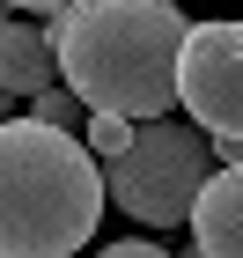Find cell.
Returning a JSON list of instances; mask_svg holds the SVG:
<instances>
[{"label":"cell","instance_id":"cell-10","mask_svg":"<svg viewBox=\"0 0 243 258\" xmlns=\"http://www.w3.org/2000/svg\"><path fill=\"white\" fill-rule=\"evenodd\" d=\"M8 8H30V15H66L74 0H8Z\"/></svg>","mask_w":243,"mask_h":258},{"label":"cell","instance_id":"cell-8","mask_svg":"<svg viewBox=\"0 0 243 258\" xmlns=\"http://www.w3.org/2000/svg\"><path fill=\"white\" fill-rule=\"evenodd\" d=\"M30 118H44V125H59V133H74V125H89V103H81L74 89L59 81V89H44V96H37V111H30Z\"/></svg>","mask_w":243,"mask_h":258},{"label":"cell","instance_id":"cell-4","mask_svg":"<svg viewBox=\"0 0 243 258\" xmlns=\"http://www.w3.org/2000/svg\"><path fill=\"white\" fill-rule=\"evenodd\" d=\"M184 111L206 140H243V22H192Z\"/></svg>","mask_w":243,"mask_h":258},{"label":"cell","instance_id":"cell-3","mask_svg":"<svg viewBox=\"0 0 243 258\" xmlns=\"http://www.w3.org/2000/svg\"><path fill=\"white\" fill-rule=\"evenodd\" d=\"M206 184H214V170H206V133L199 125H177V118L140 125L133 148L111 162V199H118L133 221H147V229L192 221V207H199Z\"/></svg>","mask_w":243,"mask_h":258},{"label":"cell","instance_id":"cell-1","mask_svg":"<svg viewBox=\"0 0 243 258\" xmlns=\"http://www.w3.org/2000/svg\"><path fill=\"white\" fill-rule=\"evenodd\" d=\"M59 81L89 111H118L133 125H155L170 103H184V22L177 0H74L52 15Z\"/></svg>","mask_w":243,"mask_h":258},{"label":"cell","instance_id":"cell-11","mask_svg":"<svg viewBox=\"0 0 243 258\" xmlns=\"http://www.w3.org/2000/svg\"><path fill=\"white\" fill-rule=\"evenodd\" d=\"M184 258H206V251H199V243H192V251H184Z\"/></svg>","mask_w":243,"mask_h":258},{"label":"cell","instance_id":"cell-9","mask_svg":"<svg viewBox=\"0 0 243 258\" xmlns=\"http://www.w3.org/2000/svg\"><path fill=\"white\" fill-rule=\"evenodd\" d=\"M96 258H177V251H162V243H140V236H125V243H103Z\"/></svg>","mask_w":243,"mask_h":258},{"label":"cell","instance_id":"cell-2","mask_svg":"<svg viewBox=\"0 0 243 258\" xmlns=\"http://www.w3.org/2000/svg\"><path fill=\"white\" fill-rule=\"evenodd\" d=\"M111 170H96V148L44 118L0 125V251L8 258H74L96 236Z\"/></svg>","mask_w":243,"mask_h":258},{"label":"cell","instance_id":"cell-6","mask_svg":"<svg viewBox=\"0 0 243 258\" xmlns=\"http://www.w3.org/2000/svg\"><path fill=\"white\" fill-rule=\"evenodd\" d=\"M0 89H8V96H30V103H37L44 89H59V52H52V37H37L30 22H8V30H0Z\"/></svg>","mask_w":243,"mask_h":258},{"label":"cell","instance_id":"cell-5","mask_svg":"<svg viewBox=\"0 0 243 258\" xmlns=\"http://www.w3.org/2000/svg\"><path fill=\"white\" fill-rule=\"evenodd\" d=\"M192 236L206 258H243V162L214 170V184L192 207Z\"/></svg>","mask_w":243,"mask_h":258},{"label":"cell","instance_id":"cell-7","mask_svg":"<svg viewBox=\"0 0 243 258\" xmlns=\"http://www.w3.org/2000/svg\"><path fill=\"white\" fill-rule=\"evenodd\" d=\"M81 133H89V148H96L103 162H118L125 148H133V133H140V125L118 118V111H89V125H81Z\"/></svg>","mask_w":243,"mask_h":258}]
</instances>
